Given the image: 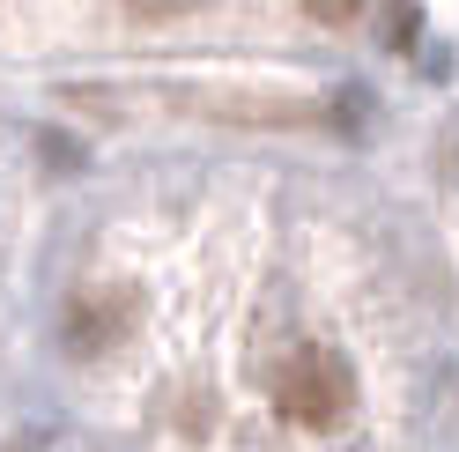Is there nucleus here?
<instances>
[{
	"instance_id": "obj_1",
	"label": "nucleus",
	"mask_w": 459,
	"mask_h": 452,
	"mask_svg": "<svg viewBox=\"0 0 459 452\" xmlns=\"http://www.w3.org/2000/svg\"><path fill=\"white\" fill-rule=\"evenodd\" d=\"M274 408L304 422V430H333L341 415L356 408V371H349V356H333V349H297L290 363L274 371Z\"/></svg>"
},
{
	"instance_id": "obj_2",
	"label": "nucleus",
	"mask_w": 459,
	"mask_h": 452,
	"mask_svg": "<svg viewBox=\"0 0 459 452\" xmlns=\"http://www.w3.org/2000/svg\"><path fill=\"white\" fill-rule=\"evenodd\" d=\"M304 8H311V22H333V30H341V22L363 15V0H304Z\"/></svg>"
},
{
	"instance_id": "obj_3",
	"label": "nucleus",
	"mask_w": 459,
	"mask_h": 452,
	"mask_svg": "<svg viewBox=\"0 0 459 452\" xmlns=\"http://www.w3.org/2000/svg\"><path fill=\"white\" fill-rule=\"evenodd\" d=\"M126 8H134L141 22H170V15H186V8H200V0H126Z\"/></svg>"
}]
</instances>
